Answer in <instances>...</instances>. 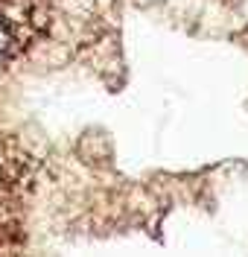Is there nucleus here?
Returning a JSON list of instances; mask_svg holds the SVG:
<instances>
[{"label": "nucleus", "mask_w": 248, "mask_h": 257, "mask_svg": "<svg viewBox=\"0 0 248 257\" xmlns=\"http://www.w3.org/2000/svg\"><path fill=\"white\" fill-rule=\"evenodd\" d=\"M6 44H9V32H6V27L0 24V53L6 50Z\"/></svg>", "instance_id": "obj_1"}]
</instances>
